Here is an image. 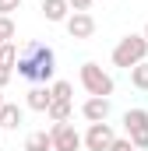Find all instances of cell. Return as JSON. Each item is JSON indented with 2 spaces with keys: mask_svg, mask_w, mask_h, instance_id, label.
Segmentation results:
<instances>
[{
  "mask_svg": "<svg viewBox=\"0 0 148 151\" xmlns=\"http://www.w3.org/2000/svg\"><path fill=\"white\" fill-rule=\"evenodd\" d=\"M116 134H113L110 123H88V134H85V148L88 151H110Z\"/></svg>",
  "mask_w": 148,
  "mask_h": 151,
  "instance_id": "5b68a950",
  "label": "cell"
},
{
  "mask_svg": "<svg viewBox=\"0 0 148 151\" xmlns=\"http://www.w3.org/2000/svg\"><path fill=\"white\" fill-rule=\"evenodd\" d=\"M14 35H18V28H14V21H11V18H0V42H11Z\"/></svg>",
  "mask_w": 148,
  "mask_h": 151,
  "instance_id": "e0dca14e",
  "label": "cell"
},
{
  "mask_svg": "<svg viewBox=\"0 0 148 151\" xmlns=\"http://www.w3.org/2000/svg\"><path fill=\"white\" fill-rule=\"evenodd\" d=\"M81 116H85L88 123H106V119H110V99L88 95V102L81 106Z\"/></svg>",
  "mask_w": 148,
  "mask_h": 151,
  "instance_id": "52a82bcc",
  "label": "cell"
},
{
  "mask_svg": "<svg viewBox=\"0 0 148 151\" xmlns=\"http://www.w3.org/2000/svg\"><path fill=\"white\" fill-rule=\"evenodd\" d=\"M0 46H4V42H0Z\"/></svg>",
  "mask_w": 148,
  "mask_h": 151,
  "instance_id": "d4e9b609",
  "label": "cell"
},
{
  "mask_svg": "<svg viewBox=\"0 0 148 151\" xmlns=\"http://www.w3.org/2000/svg\"><path fill=\"white\" fill-rule=\"evenodd\" d=\"M71 113H74V106L71 102H60V99H53V106H49V119L53 123H71Z\"/></svg>",
  "mask_w": 148,
  "mask_h": 151,
  "instance_id": "4fadbf2b",
  "label": "cell"
},
{
  "mask_svg": "<svg viewBox=\"0 0 148 151\" xmlns=\"http://www.w3.org/2000/svg\"><path fill=\"white\" fill-rule=\"evenodd\" d=\"M127 137H131V144H134L138 151H148V127H145V130H134V134H127Z\"/></svg>",
  "mask_w": 148,
  "mask_h": 151,
  "instance_id": "ac0fdd59",
  "label": "cell"
},
{
  "mask_svg": "<svg viewBox=\"0 0 148 151\" xmlns=\"http://www.w3.org/2000/svg\"><path fill=\"white\" fill-rule=\"evenodd\" d=\"M67 4H71V11H88L92 7V0H67Z\"/></svg>",
  "mask_w": 148,
  "mask_h": 151,
  "instance_id": "7402d4cb",
  "label": "cell"
},
{
  "mask_svg": "<svg viewBox=\"0 0 148 151\" xmlns=\"http://www.w3.org/2000/svg\"><path fill=\"white\" fill-rule=\"evenodd\" d=\"M53 151H81L85 148V137L74 130L71 123H53Z\"/></svg>",
  "mask_w": 148,
  "mask_h": 151,
  "instance_id": "277c9868",
  "label": "cell"
},
{
  "mask_svg": "<svg viewBox=\"0 0 148 151\" xmlns=\"http://www.w3.org/2000/svg\"><path fill=\"white\" fill-rule=\"evenodd\" d=\"M18 127H21V109L14 102H4V109H0V130H18Z\"/></svg>",
  "mask_w": 148,
  "mask_h": 151,
  "instance_id": "30bf717a",
  "label": "cell"
},
{
  "mask_svg": "<svg viewBox=\"0 0 148 151\" xmlns=\"http://www.w3.org/2000/svg\"><path fill=\"white\" fill-rule=\"evenodd\" d=\"M81 84H85V91H88V95H99V99H110L113 88H116V84H113V77L106 74L99 63H92V60H88V63H81Z\"/></svg>",
  "mask_w": 148,
  "mask_h": 151,
  "instance_id": "3957f363",
  "label": "cell"
},
{
  "mask_svg": "<svg viewBox=\"0 0 148 151\" xmlns=\"http://www.w3.org/2000/svg\"><path fill=\"white\" fill-rule=\"evenodd\" d=\"M141 35H145V39H148V25H145V32H141Z\"/></svg>",
  "mask_w": 148,
  "mask_h": 151,
  "instance_id": "cb8c5ba5",
  "label": "cell"
},
{
  "mask_svg": "<svg viewBox=\"0 0 148 151\" xmlns=\"http://www.w3.org/2000/svg\"><path fill=\"white\" fill-rule=\"evenodd\" d=\"M110 151H138V148L131 144V137H116V141H113V148H110Z\"/></svg>",
  "mask_w": 148,
  "mask_h": 151,
  "instance_id": "ffe728a7",
  "label": "cell"
},
{
  "mask_svg": "<svg viewBox=\"0 0 148 151\" xmlns=\"http://www.w3.org/2000/svg\"><path fill=\"white\" fill-rule=\"evenodd\" d=\"M49 91H53V99H60V102H71L74 99V84L71 81H53Z\"/></svg>",
  "mask_w": 148,
  "mask_h": 151,
  "instance_id": "9a60e30c",
  "label": "cell"
},
{
  "mask_svg": "<svg viewBox=\"0 0 148 151\" xmlns=\"http://www.w3.org/2000/svg\"><path fill=\"white\" fill-rule=\"evenodd\" d=\"M123 127H127V134L145 130L148 127V109H127V113H123Z\"/></svg>",
  "mask_w": 148,
  "mask_h": 151,
  "instance_id": "8fae6325",
  "label": "cell"
},
{
  "mask_svg": "<svg viewBox=\"0 0 148 151\" xmlns=\"http://www.w3.org/2000/svg\"><path fill=\"white\" fill-rule=\"evenodd\" d=\"M14 70L25 77V81H42L46 84L53 77V70H57V53L49 46H42V42H28L25 53L18 56V67Z\"/></svg>",
  "mask_w": 148,
  "mask_h": 151,
  "instance_id": "6da1fadb",
  "label": "cell"
},
{
  "mask_svg": "<svg viewBox=\"0 0 148 151\" xmlns=\"http://www.w3.org/2000/svg\"><path fill=\"white\" fill-rule=\"evenodd\" d=\"M11 74H14V70H11V67H0V91H4V88H7V81H11Z\"/></svg>",
  "mask_w": 148,
  "mask_h": 151,
  "instance_id": "44dd1931",
  "label": "cell"
},
{
  "mask_svg": "<svg viewBox=\"0 0 148 151\" xmlns=\"http://www.w3.org/2000/svg\"><path fill=\"white\" fill-rule=\"evenodd\" d=\"M148 56V39L145 35H123L116 42V49H113V67H123V70H134L138 63H145Z\"/></svg>",
  "mask_w": 148,
  "mask_h": 151,
  "instance_id": "7a4b0ae2",
  "label": "cell"
},
{
  "mask_svg": "<svg viewBox=\"0 0 148 151\" xmlns=\"http://www.w3.org/2000/svg\"><path fill=\"white\" fill-rule=\"evenodd\" d=\"M25 151H53V134H46V130H36V134H28V141H25Z\"/></svg>",
  "mask_w": 148,
  "mask_h": 151,
  "instance_id": "7c38bea8",
  "label": "cell"
},
{
  "mask_svg": "<svg viewBox=\"0 0 148 151\" xmlns=\"http://www.w3.org/2000/svg\"><path fill=\"white\" fill-rule=\"evenodd\" d=\"M18 56H21V53H18L14 42H4V46H0V67H11V70H14V67H18Z\"/></svg>",
  "mask_w": 148,
  "mask_h": 151,
  "instance_id": "5bb4252c",
  "label": "cell"
},
{
  "mask_svg": "<svg viewBox=\"0 0 148 151\" xmlns=\"http://www.w3.org/2000/svg\"><path fill=\"white\" fill-rule=\"evenodd\" d=\"M25 106L36 109V113H49V106H53V91H49V88H32L28 99H25Z\"/></svg>",
  "mask_w": 148,
  "mask_h": 151,
  "instance_id": "9c48e42d",
  "label": "cell"
},
{
  "mask_svg": "<svg viewBox=\"0 0 148 151\" xmlns=\"http://www.w3.org/2000/svg\"><path fill=\"white\" fill-rule=\"evenodd\" d=\"M42 18L46 21H53V25H60V21H67L71 18V4L67 0H42Z\"/></svg>",
  "mask_w": 148,
  "mask_h": 151,
  "instance_id": "ba28073f",
  "label": "cell"
},
{
  "mask_svg": "<svg viewBox=\"0 0 148 151\" xmlns=\"http://www.w3.org/2000/svg\"><path fill=\"white\" fill-rule=\"evenodd\" d=\"M4 102H7V99H4V95H0V109H4Z\"/></svg>",
  "mask_w": 148,
  "mask_h": 151,
  "instance_id": "603a6c76",
  "label": "cell"
},
{
  "mask_svg": "<svg viewBox=\"0 0 148 151\" xmlns=\"http://www.w3.org/2000/svg\"><path fill=\"white\" fill-rule=\"evenodd\" d=\"M131 84L141 88V91H148V60H145V63H138V67L131 70Z\"/></svg>",
  "mask_w": 148,
  "mask_h": 151,
  "instance_id": "2e32d148",
  "label": "cell"
},
{
  "mask_svg": "<svg viewBox=\"0 0 148 151\" xmlns=\"http://www.w3.org/2000/svg\"><path fill=\"white\" fill-rule=\"evenodd\" d=\"M21 4H25V0H0V18H11Z\"/></svg>",
  "mask_w": 148,
  "mask_h": 151,
  "instance_id": "d6986e66",
  "label": "cell"
},
{
  "mask_svg": "<svg viewBox=\"0 0 148 151\" xmlns=\"http://www.w3.org/2000/svg\"><path fill=\"white\" fill-rule=\"evenodd\" d=\"M64 25H67V35L71 39H92V32H95V18L88 11H74Z\"/></svg>",
  "mask_w": 148,
  "mask_h": 151,
  "instance_id": "8992f818",
  "label": "cell"
}]
</instances>
